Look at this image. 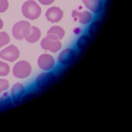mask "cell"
<instances>
[{"label": "cell", "mask_w": 132, "mask_h": 132, "mask_svg": "<svg viewBox=\"0 0 132 132\" xmlns=\"http://www.w3.org/2000/svg\"><path fill=\"white\" fill-rule=\"evenodd\" d=\"M22 13L28 19L35 20L40 16L42 9L36 2L29 0L23 4Z\"/></svg>", "instance_id": "6da1fadb"}, {"label": "cell", "mask_w": 132, "mask_h": 132, "mask_svg": "<svg viewBox=\"0 0 132 132\" xmlns=\"http://www.w3.org/2000/svg\"><path fill=\"white\" fill-rule=\"evenodd\" d=\"M32 72L31 65L27 61H20L14 65L13 74L16 78L25 79L30 75Z\"/></svg>", "instance_id": "7a4b0ae2"}, {"label": "cell", "mask_w": 132, "mask_h": 132, "mask_svg": "<svg viewBox=\"0 0 132 132\" xmlns=\"http://www.w3.org/2000/svg\"><path fill=\"white\" fill-rule=\"evenodd\" d=\"M31 25L30 23L26 21H21L16 23L12 29L13 36L18 40H22L25 38L30 30Z\"/></svg>", "instance_id": "3957f363"}, {"label": "cell", "mask_w": 132, "mask_h": 132, "mask_svg": "<svg viewBox=\"0 0 132 132\" xmlns=\"http://www.w3.org/2000/svg\"><path fill=\"white\" fill-rule=\"evenodd\" d=\"M56 74L53 72H44L37 77L35 85L38 89H45L55 81Z\"/></svg>", "instance_id": "277c9868"}, {"label": "cell", "mask_w": 132, "mask_h": 132, "mask_svg": "<svg viewBox=\"0 0 132 132\" xmlns=\"http://www.w3.org/2000/svg\"><path fill=\"white\" fill-rule=\"evenodd\" d=\"M19 56V50L14 45H10L0 52V58L9 62H15Z\"/></svg>", "instance_id": "5b68a950"}, {"label": "cell", "mask_w": 132, "mask_h": 132, "mask_svg": "<svg viewBox=\"0 0 132 132\" xmlns=\"http://www.w3.org/2000/svg\"><path fill=\"white\" fill-rule=\"evenodd\" d=\"M38 65L42 70L50 71L54 68L55 60L50 54H43L38 59Z\"/></svg>", "instance_id": "8992f818"}, {"label": "cell", "mask_w": 132, "mask_h": 132, "mask_svg": "<svg viewBox=\"0 0 132 132\" xmlns=\"http://www.w3.org/2000/svg\"><path fill=\"white\" fill-rule=\"evenodd\" d=\"M76 52L73 48H66L60 52L58 56V62L62 65H69L76 58Z\"/></svg>", "instance_id": "52a82bcc"}, {"label": "cell", "mask_w": 132, "mask_h": 132, "mask_svg": "<svg viewBox=\"0 0 132 132\" xmlns=\"http://www.w3.org/2000/svg\"><path fill=\"white\" fill-rule=\"evenodd\" d=\"M26 89L24 86L21 83L17 82L13 86L11 89V98L15 105H17L22 101L25 94Z\"/></svg>", "instance_id": "ba28073f"}, {"label": "cell", "mask_w": 132, "mask_h": 132, "mask_svg": "<svg viewBox=\"0 0 132 132\" xmlns=\"http://www.w3.org/2000/svg\"><path fill=\"white\" fill-rule=\"evenodd\" d=\"M41 47L45 50L52 53H56L62 48V42L60 40H54L46 37L42 40L40 42Z\"/></svg>", "instance_id": "9c48e42d"}, {"label": "cell", "mask_w": 132, "mask_h": 132, "mask_svg": "<svg viewBox=\"0 0 132 132\" xmlns=\"http://www.w3.org/2000/svg\"><path fill=\"white\" fill-rule=\"evenodd\" d=\"M63 12L58 7H52L48 8L46 13V17L50 23H57L63 18Z\"/></svg>", "instance_id": "30bf717a"}, {"label": "cell", "mask_w": 132, "mask_h": 132, "mask_svg": "<svg viewBox=\"0 0 132 132\" xmlns=\"http://www.w3.org/2000/svg\"><path fill=\"white\" fill-rule=\"evenodd\" d=\"M72 16L75 20L82 24H89L93 19V15L89 11H84L82 12H79L78 11L73 10L72 12Z\"/></svg>", "instance_id": "8fae6325"}, {"label": "cell", "mask_w": 132, "mask_h": 132, "mask_svg": "<svg viewBox=\"0 0 132 132\" xmlns=\"http://www.w3.org/2000/svg\"><path fill=\"white\" fill-rule=\"evenodd\" d=\"M64 35L65 31L62 27L60 26H54L47 32L46 37L54 40H60L64 37Z\"/></svg>", "instance_id": "7c38bea8"}, {"label": "cell", "mask_w": 132, "mask_h": 132, "mask_svg": "<svg viewBox=\"0 0 132 132\" xmlns=\"http://www.w3.org/2000/svg\"><path fill=\"white\" fill-rule=\"evenodd\" d=\"M86 7L94 13H98L102 9V0H82Z\"/></svg>", "instance_id": "4fadbf2b"}, {"label": "cell", "mask_w": 132, "mask_h": 132, "mask_svg": "<svg viewBox=\"0 0 132 132\" xmlns=\"http://www.w3.org/2000/svg\"><path fill=\"white\" fill-rule=\"evenodd\" d=\"M13 106L10 95L7 93H5L0 98V112L5 111Z\"/></svg>", "instance_id": "5bb4252c"}, {"label": "cell", "mask_w": 132, "mask_h": 132, "mask_svg": "<svg viewBox=\"0 0 132 132\" xmlns=\"http://www.w3.org/2000/svg\"><path fill=\"white\" fill-rule=\"evenodd\" d=\"M41 31L38 27L32 26L30 28V30L27 36L25 37L26 40L29 43H35L38 41L41 37Z\"/></svg>", "instance_id": "9a60e30c"}, {"label": "cell", "mask_w": 132, "mask_h": 132, "mask_svg": "<svg viewBox=\"0 0 132 132\" xmlns=\"http://www.w3.org/2000/svg\"><path fill=\"white\" fill-rule=\"evenodd\" d=\"M91 38L88 35H82L80 36L77 41V46L81 50H84L90 45Z\"/></svg>", "instance_id": "2e32d148"}, {"label": "cell", "mask_w": 132, "mask_h": 132, "mask_svg": "<svg viewBox=\"0 0 132 132\" xmlns=\"http://www.w3.org/2000/svg\"><path fill=\"white\" fill-rule=\"evenodd\" d=\"M101 22L100 21H95L90 24L89 28V35L91 37H95L97 34L98 30L101 28Z\"/></svg>", "instance_id": "e0dca14e"}, {"label": "cell", "mask_w": 132, "mask_h": 132, "mask_svg": "<svg viewBox=\"0 0 132 132\" xmlns=\"http://www.w3.org/2000/svg\"><path fill=\"white\" fill-rule=\"evenodd\" d=\"M10 72V67L8 63L0 61V76H7Z\"/></svg>", "instance_id": "ac0fdd59"}, {"label": "cell", "mask_w": 132, "mask_h": 132, "mask_svg": "<svg viewBox=\"0 0 132 132\" xmlns=\"http://www.w3.org/2000/svg\"><path fill=\"white\" fill-rule=\"evenodd\" d=\"M10 42V37L6 32H0V48L7 45Z\"/></svg>", "instance_id": "d6986e66"}, {"label": "cell", "mask_w": 132, "mask_h": 132, "mask_svg": "<svg viewBox=\"0 0 132 132\" xmlns=\"http://www.w3.org/2000/svg\"><path fill=\"white\" fill-rule=\"evenodd\" d=\"M9 87V83L7 80L0 79V94L3 91L7 90Z\"/></svg>", "instance_id": "ffe728a7"}, {"label": "cell", "mask_w": 132, "mask_h": 132, "mask_svg": "<svg viewBox=\"0 0 132 132\" xmlns=\"http://www.w3.org/2000/svg\"><path fill=\"white\" fill-rule=\"evenodd\" d=\"M9 7V2L7 0H0V13L6 11Z\"/></svg>", "instance_id": "44dd1931"}, {"label": "cell", "mask_w": 132, "mask_h": 132, "mask_svg": "<svg viewBox=\"0 0 132 132\" xmlns=\"http://www.w3.org/2000/svg\"><path fill=\"white\" fill-rule=\"evenodd\" d=\"M41 4L44 5H49L54 2L55 0H38Z\"/></svg>", "instance_id": "7402d4cb"}, {"label": "cell", "mask_w": 132, "mask_h": 132, "mask_svg": "<svg viewBox=\"0 0 132 132\" xmlns=\"http://www.w3.org/2000/svg\"><path fill=\"white\" fill-rule=\"evenodd\" d=\"M3 22L1 19H0V30L3 28Z\"/></svg>", "instance_id": "603a6c76"}]
</instances>
